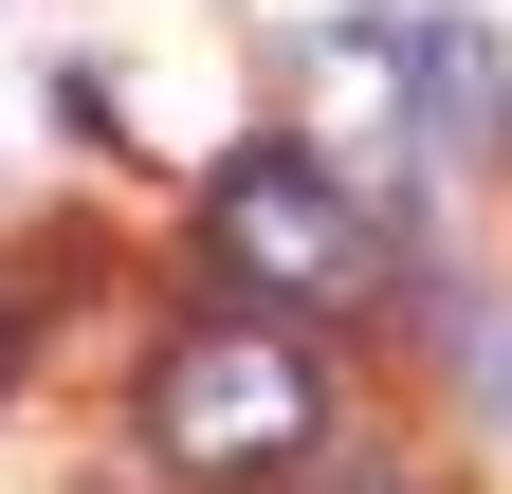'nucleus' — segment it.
<instances>
[{
    "instance_id": "obj_1",
    "label": "nucleus",
    "mask_w": 512,
    "mask_h": 494,
    "mask_svg": "<svg viewBox=\"0 0 512 494\" xmlns=\"http://www.w3.org/2000/svg\"><path fill=\"white\" fill-rule=\"evenodd\" d=\"M147 440H165V476H293L330 440V366L293 348V312H220L147 366Z\"/></svg>"
},
{
    "instance_id": "obj_2",
    "label": "nucleus",
    "mask_w": 512,
    "mask_h": 494,
    "mask_svg": "<svg viewBox=\"0 0 512 494\" xmlns=\"http://www.w3.org/2000/svg\"><path fill=\"white\" fill-rule=\"evenodd\" d=\"M202 275L238 312H348L366 293V220H348V183L311 147H238L202 183Z\"/></svg>"
},
{
    "instance_id": "obj_3",
    "label": "nucleus",
    "mask_w": 512,
    "mask_h": 494,
    "mask_svg": "<svg viewBox=\"0 0 512 494\" xmlns=\"http://www.w3.org/2000/svg\"><path fill=\"white\" fill-rule=\"evenodd\" d=\"M458 366H476V385L512 403V312H458Z\"/></svg>"
}]
</instances>
